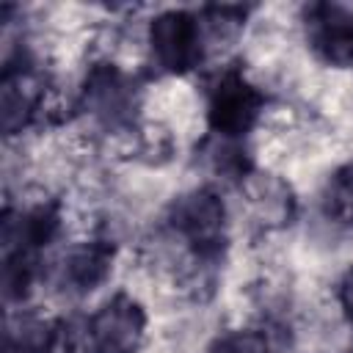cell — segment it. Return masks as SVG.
Listing matches in <instances>:
<instances>
[{
    "label": "cell",
    "mask_w": 353,
    "mask_h": 353,
    "mask_svg": "<svg viewBox=\"0 0 353 353\" xmlns=\"http://www.w3.org/2000/svg\"><path fill=\"white\" fill-rule=\"evenodd\" d=\"M270 99L265 83L243 63H215L201 88V121L207 135L248 141L259 127H265Z\"/></svg>",
    "instance_id": "6da1fadb"
},
{
    "label": "cell",
    "mask_w": 353,
    "mask_h": 353,
    "mask_svg": "<svg viewBox=\"0 0 353 353\" xmlns=\"http://www.w3.org/2000/svg\"><path fill=\"white\" fill-rule=\"evenodd\" d=\"M143 61L168 80H182L207 66L199 8H163L143 19Z\"/></svg>",
    "instance_id": "7a4b0ae2"
},
{
    "label": "cell",
    "mask_w": 353,
    "mask_h": 353,
    "mask_svg": "<svg viewBox=\"0 0 353 353\" xmlns=\"http://www.w3.org/2000/svg\"><path fill=\"white\" fill-rule=\"evenodd\" d=\"M119 243L102 232H91L74 243H63L50 259L44 287L66 301H80L102 290L116 268Z\"/></svg>",
    "instance_id": "3957f363"
},
{
    "label": "cell",
    "mask_w": 353,
    "mask_h": 353,
    "mask_svg": "<svg viewBox=\"0 0 353 353\" xmlns=\"http://www.w3.org/2000/svg\"><path fill=\"white\" fill-rule=\"evenodd\" d=\"M88 353H143L149 342V309L132 290L102 298L83 320Z\"/></svg>",
    "instance_id": "277c9868"
},
{
    "label": "cell",
    "mask_w": 353,
    "mask_h": 353,
    "mask_svg": "<svg viewBox=\"0 0 353 353\" xmlns=\"http://www.w3.org/2000/svg\"><path fill=\"white\" fill-rule=\"evenodd\" d=\"M301 28L309 52L331 69L353 66V6L317 3L301 8Z\"/></svg>",
    "instance_id": "5b68a950"
},
{
    "label": "cell",
    "mask_w": 353,
    "mask_h": 353,
    "mask_svg": "<svg viewBox=\"0 0 353 353\" xmlns=\"http://www.w3.org/2000/svg\"><path fill=\"white\" fill-rule=\"evenodd\" d=\"M317 221L331 232H353V157L336 163L314 193Z\"/></svg>",
    "instance_id": "8992f818"
},
{
    "label": "cell",
    "mask_w": 353,
    "mask_h": 353,
    "mask_svg": "<svg viewBox=\"0 0 353 353\" xmlns=\"http://www.w3.org/2000/svg\"><path fill=\"white\" fill-rule=\"evenodd\" d=\"M287 323H248V325H232L218 334H212L207 353H279L284 347V339L292 336Z\"/></svg>",
    "instance_id": "52a82bcc"
}]
</instances>
